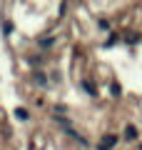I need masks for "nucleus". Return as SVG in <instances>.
Instances as JSON below:
<instances>
[{
  "instance_id": "0eeeda50",
  "label": "nucleus",
  "mask_w": 142,
  "mask_h": 150,
  "mask_svg": "<svg viewBox=\"0 0 142 150\" xmlns=\"http://www.w3.org/2000/svg\"><path fill=\"white\" fill-rule=\"evenodd\" d=\"M117 40H120V38H117V35H115V33H112V38H110V40H107V43H105V45H107V48H112V45H115V43H117Z\"/></svg>"
},
{
  "instance_id": "9d476101",
  "label": "nucleus",
  "mask_w": 142,
  "mask_h": 150,
  "mask_svg": "<svg viewBox=\"0 0 142 150\" xmlns=\"http://www.w3.org/2000/svg\"><path fill=\"white\" fill-rule=\"evenodd\" d=\"M125 40H127V43H137V40H140V38H137V35H132V33H130V35H127Z\"/></svg>"
},
{
  "instance_id": "f257e3e1",
  "label": "nucleus",
  "mask_w": 142,
  "mask_h": 150,
  "mask_svg": "<svg viewBox=\"0 0 142 150\" xmlns=\"http://www.w3.org/2000/svg\"><path fill=\"white\" fill-rule=\"evenodd\" d=\"M115 143H117V135H112V133H107L105 138L97 143V150H110V148H115Z\"/></svg>"
},
{
  "instance_id": "7ed1b4c3",
  "label": "nucleus",
  "mask_w": 142,
  "mask_h": 150,
  "mask_svg": "<svg viewBox=\"0 0 142 150\" xmlns=\"http://www.w3.org/2000/svg\"><path fill=\"white\" fill-rule=\"evenodd\" d=\"M15 118L18 120H27V118H30V112H27L25 108H15Z\"/></svg>"
},
{
  "instance_id": "39448f33",
  "label": "nucleus",
  "mask_w": 142,
  "mask_h": 150,
  "mask_svg": "<svg viewBox=\"0 0 142 150\" xmlns=\"http://www.w3.org/2000/svg\"><path fill=\"white\" fill-rule=\"evenodd\" d=\"M35 83L45 88V85H47V78H45V73H35Z\"/></svg>"
},
{
  "instance_id": "20e7f679",
  "label": "nucleus",
  "mask_w": 142,
  "mask_h": 150,
  "mask_svg": "<svg viewBox=\"0 0 142 150\" xmlns=\"http://www.w3.org/2000/svg\"><path fill=\"white\" fill-rule=\"evenodd\" d=\"M82 88H85V90L90 93V95H97V88H95V85H92L90 80H82Z\"/></svg>"
},
{
  "instance_id": "1a4fd4ad",
  "label": "nucleus",
  "mask_w": 142,
  "mask_h": 150,
  "mask_svg": "<svg viewBox=\"0 0 142 150\" xmlns=\"http://www.w3.org/2000/svg\"><path fill=\"white\" fill-rule=\"evenodd\" d=\"M3 30H5V35H10V33H13V23H5V25H3Z\"/></svg>"
},
{
  "instance_id": "423d86ee",
  "label": "nucleus",
  "mask_w": 142,
  "mask_h": 150,
  "mask_svg": "<svg viewBox=\"0 0 142 150\" xmlns=\"http://www.w3.org/2000/svg\"><path fill=\"white\" fill-rule=\"evenodd\" d=\"M110 93H112V98H120V93H122V88L117 85V83H112V85H110Z\"/></svg>"
},
{
  "instance_id": "9b49d317",
  "label": "nucleus",
  "mask_w": 142,
  "mask_h": 150,
  "mask_svg": "<svg viewBox=\"0 0 142 150\" xmlns=\"http://www.w3.org/2000/svg\"><path fill=\"white\" fill-rule=\"evenodd\" d=\"M140 150H142V148H140Z\"/></svg>"
},
{
  "instance_id": "6e6552de",
  "label": "nucleus",
  "mask_w": 142,
  "mask_h": 150,
  "mask_svg": "<svg viewBox=\"0 0 142 150\" xmlns=\"http://www.w3.org/2000/svg\"><path fill=\"white\" fill-rule=\"evenodd\" d=\"M40 45H42V48H50V45H53V38H45V40H40Z\"/></svg>"
},
{
  "instance_id": "f03ea898",
  "label": "nucleus",
  "mask_w": 142,
  "mask_h": 150,
  "mask_svg": "<svg viewBox=\"0 0 142 150\" xmlns=\"http://www.w3.org/2000/svg\"><path fill=\"white\" fill-rule=\"evenodd\" d=\"M125 138L127 140H135L137 138V128H135V125H127V128H125Z\"/></svg>"
}]
</instances>
